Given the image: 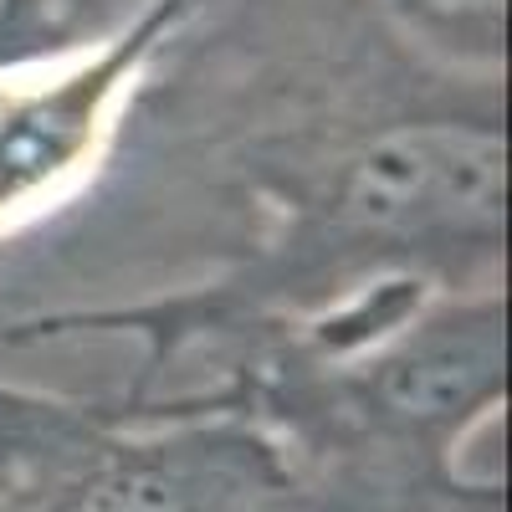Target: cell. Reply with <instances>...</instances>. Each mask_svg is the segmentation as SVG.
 <instances>
[{
	"label": "cell",
	"mask_w": 512,
	"mask_h": 512,
	"mask_svg": "<svg viewBox=\"0 0 512 512\" xmlns=\"http://www.w3.org/2000/svg\"><path fill=\"white\" fill-rule=\"evenodd\" d=\"M175 246L251 323H308L390 282H502L507 67L436 47L395 0H195L93 190L0 251V323L52 272Z\"/></svg>",
	"instance_id": "cell-1"
},
{
	"label": "cell",
	"mask_w": 512,
	"mask_h": 512,
	"mask_svg": "<svg viewBox=\"0 0 512 512\" xmlns=\"http://www.w3.org/2000/svg\"><path fill=\"white\" fill-rule=\"evenodd\" d=\"M103 21L98 0H0V72L52 62L103 36Z\"/></svg>",
	"instance_id": "cell-5"
},
{
	"label": "cell",
	"mask_w": 512,
	"mask_h": 512,
	"mask_svg": "<svg viewBox=\"0 0 512 512\" xmlns=\"http://www.w3.org/2000/svg\"><path fill=\"white\" fill-rule=\"evenodd\" d=\"M195 0H139L82 47L0 72V251L52 226L93 190L159 41Z\"/></svg>",
	"instance_id": "cell-4"
},
{
	"label": "cell",
	"mask_w": 512,
	"mask_h": 512,
	"mask_svg": "<svg viewBox=\"0 0 512 512\" xmlns=\"http://www.w3.org/2000/svg\"><path fill=\"white\" fill-rule=\"evenodd\" d=\"M0 512H297L251 420L118 405L0 374Z\"/></svg>",
	"instance_id": "cell-3"
},
{
	"label": "cell",
	"mask_w": 512,
	"mask_h": 512,
	"mask_svg": "<svg viewBox=\"0 0 512 512\" xmlns=\"http://www.w3.org/2000/svg\"><path fill=\"white\" fill-rule=\"evenodd\" d=\"M262 431L297 512H507L461 451L507 410V282L384 287L241 359L190 400Z\"/></svg>",
	"instance_id": "cell-2"
}]
</instances>
